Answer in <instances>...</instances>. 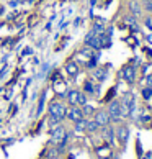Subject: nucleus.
<instances>
[{
  "instance_id": "nucleus-18",
  "label": "nucleus",
  "mask_w": 152,
  "mask_h": 159,
  "mask_svg": "<svg viewBox=\"0 0 152 159\" xmlns=\"http://www.w3.org/2000/svg\"><path fill=\"white\" fill-rule=\"evenodd\" d=\"M100 36V44H102V49H108V48H111V36H106L105 33L102 34H98Z\"/></svg>"
},
{
  "instance_id": "nucleus-13",
  "label": "nucleus",
  "mask_w": 152,
  "mask_h": 159,
  "mask_svg": "<svg viewBox=\"0 0 152 159\" xmlns=\"http://www.w3.org/2000/svg\"><path fill=\"white\" fill-rule=\"evenodd\" d=\"M102 131H103V138L106 139L110 144H113V143H115V138H116V133H115V126H113V125H108V126L102 128Z\"/></svg>"
},
{
  "instance_id": "nucleus-6",
  "label": "nucleus",
  "mask_w": 152,
  "mask_h": 159,
  "mask_svg": "<svg viewBox=\"0 0 152 159\" xmlns=\"http://www.w3.org/2000/svg\"><path fill=\"white\" fill-rule=\"evenodd\" d=\"M84 44L89 46V48L95 49V51H102V44H100V36L95 34L93 31H89L84 38Z\"/></svg>"
},
{
  "instance_id": "nucleus-7",
  "label": "nucleus",
  "mask_w": 152,
  "mask_h": 159,
  "mask_svg": "<svg viewBox=\"0 0 152 159\" xmlns=\"http://www.w3.org/2000/svg\"><path fill=\"white\" fill-rule=\"evenodd\" d=\"M108 69H110V64H106V66H100V67H95L92 69V79L98 82V84H102V82H105L108 79Z\"/></svg>"
},
{
  "instance_id": "nucleus-34",
  "label": "nucleus",
  "mask_w": 152,
  "mask_h": 159,
  "mask_svg": "<svg viewBox=\"0 0 152 159\" xmlns=\"http://www.w3.org/2000/svg\"><path fill=\"white\" fill-rule=\"evenodd\" d=\"M95 3H97V0H90V7H93Z\"/></svg>"
},
{
  "instance_id": "nucleus-22",
  "label": "nucleus",
  "mask_w": 152,
  "mask_h": 159,
  "mask_svg": "<svg viewBox=\"0 0 152 159\" xmlns=\"http://www.w3.org/2000/svg\"><path fill=\"white\" fill-rule=\"evenodd\" d=\"M124 21L128 23L129 26H132V30H139V26H137V23H136V16H132V15H128L126 18H124Z\"/></svg>"
},
{
  "instance_id": "nucleus-31",
  "label": "nucleus",
  "mask_w": 152,
  "mask_h": 159,
  "mask_svg": "<svg viewBox=\"0 0 152 159\" xmlns=\"http://www.w3.org/2000/svg\"><path fill=\"white\" fill-rule=\"evenodd\" d=\"M145 41H147V44H149V46H152V33L145 36Z\"/></svg>"
},
{
  "instance_id": "nucleus-30",
  "label": "nucleus",
  "mask_w": 152,
  "mask_h": 159,
  "mask_svg": "<svg viewBox=\"0 0 152 159\" xmlns=\"http://www.w3.org/2000/svg\"><path fill=\"white\" fill-rule=\"evenodd\" d=\"M79 25H82V18H80V16H77V18L74 20V26H79Z\"/></svg>"
},
{
  "instance_id": "nucleus-15",
  "label": "nucleus",
  "mask_w": 152,
  "mask_h": 159,
  "mask_svg": "<svg viewBox=\"0 0 152 159\" xmlns=\"http://www.w3.org/2000/svg\"><path fill=\"white\" fill-rule=\"evenodd\" d=\"M82 92L87 93V95H95V84H93V80L92 79H87L84 82V85H82Z\"/></svg>"
},
{
  "instance_id": "nucleus-12",
  "label": "nucleus",
  "mask_w": 152,
  "mask_h": 159,
  "mask_svg": "<svg viewBox=\"0 0 152 159\" xmlns=\"http://www.w3.org/2000/svg\"><path fill=\"white\" fill-rule=\"evenodd\" d=\"M79 93H80L79 89H69L67 90L66 100H67V103L71 105V107H75V105L79 107Z\"/></svg>"
},
{
  "instance_id": "nucleus-19",
  "label": "nucleus",
  "mask_w": 152,
  "mask_h": 159,
  "mask_svg": "<svg viewBox=\"0 0 152 159\" xmlns=\"http://www.w3.org/2000/svg\"><path fill=\"white\" fill-rule=\"evenodd\" d=\"M100 129V126L97 125V121L93 118H87V128H85V133H95Z\"/></svg>"
},
{
  "instance_id": "nucleus-26",
  "label": "nucleus",
  "mask_w": 152,
  "mask_h": 159,
  "mask_svg": "<svg viewBox=\"0 0 152 159\" xmlns=\"http://www.w3.org/2000/svg\"><path fill=\"white\" fill-rule=\"evenodd\" d=\"M87 102H89V95L87 93H84L80 90V93H79V107H82V105H85Z\"/></svg>"
},
{
  "instance_id": "nucleus-37",
  "label": "nucleus",
  "mask_w": 152,
  "mask_h": 159,
  "mask_svg": "<svg viewBox=\"0 0 152 159\" xmlns=\"http://www.w3.org/2000/svg\"><path fill=\"white\" fill-rule=\"evenodd\" d=\"M150 128H152V120H150Z\"/></svg>"
},
{
  "instance_id": "nucleus-16",
  "label": "nucleus",
  "mask_w": 152,
  "mask_h": 159,
  "mask_svg": "<svg viewBox=\"0 0 152 159\" xmlns=\"http://www.w3.org/2000/svg\"><path fill=\"white\" fill-rule=\"evenodd\" d=\"M85 128H87V118H82L79 121L74 123V133L79 134V133H85Z\"/></svg>"
},
{
  "instance_id": "nucleus-5",
  "label": "nucleus",
  "mask_w": 152,
  "mask_h": 159,
  "mask_svg": "<svg viewBox=\"0 0 152 159\" xmlns=\"http://www.w3.org/2000/svg\"><path fill=\"white\" fill-rule=\"evenodd\" d=\"M93 120L97 121V125L100 128H105V126L111 125V118H110L106 108H98L95 113H93Z\"/></svg>"
},
{
  "instance_id": "nucleus-14",
  "label": "nucleus",
  "mask_w": 152,
  "mask_h": 159,
  "mask_svg": "<svg viewBox=\"0 0 152 159\" xmlns=\"http://www.w3.org/2000/svg\"><path fill=\"white\" fill-rule=\"evenodd\" d=\"M64 70H66L67 75H71V77H75V75H79L80 69H79V64L74 62V61H69L66 62V66H64Z\"/></svg>"
},
{
  "instance_id": "nucleus-20",
  "label": "nucleus",
  "mask_w": 152,
  "mask_h": 159,
  "mask_svg": "<svg viewBox=\"0 0 152 159\" xmlns=\"http://www.w3.org/2000/svg\"><path fill=\"white\" fill-rule=\"evenodd\" d=\"M141 97L144 102H149V100L152 98V87L150 85H142L141 89Z\"/></svg>"
},
{
  "instance_id": "nucleus-3",
  "label": "nucleus",
  "mask_w": 152,
  "mask_h": 159,
  "mask_svg": "<svg viewBox=\"0 0 152 159\" xmlns=\"http://www.w3.org/2000/svg\"><path fill=\"white\" fill-rule=\"evenodd\" d=\"M106 111L110 115V118H111V125H115V123H119L121 121V103L118 98H113L111 102L106 103Z\"/></svg>"
},
{
  "instance_id": "nucleus-10",
  "label": "nucleus",
  "mask_w": 152,
  "mask_h": 159,
  "mask_svg": "<svg viewBox=\"0 0 152 159\" xmlns=\"http://www.w3.org/2000/svg\"><path fill=\"white\" fill-rule=\"evenodd\" d=\"M66 118H67L69 121L75 123V121H79V120H82V118H85V116H84V111H82V108L75 105V107H69V108H67Z\"/></svg>"
},
{
  "instance_id": "nucleus-8",
  "label": "nucleus",
  "mask_w": 152,
  "mask_h": 159,
  "mask_svg": "<svg viewBox=\"0 0 152 159\" xmlns=\"http://www.w3.org/2000/svg\"><path fill=\"white\" fill-rule=\"evenodd\" d=\"M105 28H106V20L103 18V16H93L92 18V30L95 34H102L105 31Z\"/></svg>"
},
{
  "instance_id": "nucleus-35",
  "label": "nucleus",
  "mask_w": 152,
  "mask_h": 159,
  "mask_svg": "<svg viewBox=\"0 0 152 159\" xmlns=\"http://www.w3.org/2000/svg\"><path fill=\"white\" fill-rule=\"evenodd\" d=\"M144 3H152V0H142V5Z\"/></svg>"
},
{
  "instance_id": "nucleus-27",
  "label": "nucleus",
  "mask_w": 152,
  "mask_h": 159,
  "mask_svg": "<svg viewBox=\"0 0 152 159\" xmlns=\"http://www.w3.org/2000/svg\"><path fill=\"white\" fill-rule=\"evenodd\" d=\"M142 7H144V10L147 11V13H150V15H152V3H144Z\"/></svg>"
},
{
  "instance_id": "nucleus-24",
  "label": "nucleus",
  "mask_w": 152,
  "mask_h": 159,
  "mask_svg": "<svg viewBox=\"0 0 152 159\" xmlns=\"http://www.w3.org/2000/svg\"><path fill=\"white\" fill-rule=\"evenodd\" d=\"M129 10H131V15L132 16H139V15H141V7H139V5H136V3H134V2H131L129 3Z\"/></svg>"
},
{
  "instance_id": "nucleus-23",
  "label": "nucleus",
  "mask_w": 152,
  "mask_h": 159,
  "mask_svg": "<svg viewBox=\"0 0 152 159\" xmlns=\"http://www.w3.org/2000/svg\"><path fill=\"white\" fill-rule=\"evenodd\" d=\"M44 102H46V92H41V95H39V103H38V116L41 115V111H43L44 108Z\"/></svg>"
},
{
  "instance_id": "nucleus-17",
  "label": "nucleus",
  "mask_w": 152,
  "mask_h": 159,
  "mask_svg": "<svg viewBox=\"0 0 152 159\" xmlns=\"http://www.w3.org/2000/svg\"><path fill=\"white\" fill-rule=\"evenodd\" d=\"M80 108H82V111H84V116H85V118H92V116H93V113L97 111V108L93 107V105H90L89 102H87L85 105H82Z\"/></svg>"
},
{
  "instance_id": "nucleus-33",
  "label": "nucleus",
  "mask_w": 152,
  "mask_h": 159,
  "mask_svg": "<svg viewBox=\"0 0 152 159\" xmlns=\"http://www.w3.org/2000/svg\"><path fill=\"white\" fill-rule=\"evenodd\" d=\"M144 51H145V52H149V56L152 57V49H150V48H144Z\"/></svg>"
},
{
  "instance_id": "nucleus-4",
  "label": "nucleus",
  "mask_w": 152,
  "mask_h": 159,
  "mask_svg": "<svg viewBox=\"0 0 152 159\" xmlns=\"http://www.w3.org/2000/svg\"><path fill=\"white\" fill-rule=\"evenodd\" d=\"M119 77H123L128 84H134L136 82V77H137V67L134 64H129V66L123 67L119 72H118Z\"/></svg>"
},
{
  "instance_id": "nucleus-28",
  "label": "nucleus",
  "mask_w": 152,
  "mask_h": 159,
  "mask_svg": "<svg viewBox=\"0 0 152 159\" xmlns=\"http://www.w3.org/2000/svg\"><path fill=\"white\" fill-rule=\"evenodd\" d=\"M145 85H150L152 87V74H149V75H145Z\"/></svg>"
},
{
  "instance_id": "nucleus-25",
  "label": "nucleus",
  "mask_w": 152,
  "mask_h": 159,
  "mask_svg": "<svg viewBox=\"0 0 152 159\" xmlns=\"http://www.w3.org/2000/svg\"><path fill=\"white\" fill-rule=\"evenodd\" d=\"M116 90H118V87H111V89L108 90V95L103 98V102L105 103H108V102H111V100L115 98V95H116Z\"/></svg>"
},
{
  "instance_id": "nucleus-21",
  "label": "nucleus",
  "mask_w": 152,
  "mask_h": 159,
  "mask_svg": "<svg viewBox=\"0 0 152 159\" xmlns=\"http://www.w3.org/2000/svg\"><path fill=\"white\" fill-rule=\"evenodd\" d=\"M79 52H80V54L84 56V57H87V59H90V57H93V56L97 54V51H95V49H92V48H89V46H85V44L80 48Z\"/></svg>"
},
{
  "instance_id": "nucleus-29",
  "label": "nucleus",
  "mask_w": 152,
  "mask_h": 159,
  "mask_svg": "<svg viewBox=\"0 0 152 159\" xmlns=\"http://www.w3.org/2000/svg\"><path fill=\"white\" fill-rule=\"evenodd\" d=\"M31 52H33V49L30 48V46H28V48H25V49H23V56H30Z\"/></svg>"
},
{
  "instance_id": "nucleus-32",
  "label": "nucleus",
  "mask_w": 152,
  "mask_h": 159,
  "mask_svg": "<svg viewBox=\"0 0 152 159\" xmlns=\"http://www.w3.org/2000/svg\"><path fill=\"white\" fill-rule=\"evenodd\" d=\"M49 159H61V156H59V154H51Z\"/></svg>"
},
{
  "instance_id": "nucleus-1",
  "label": "nucleus",
  "mask_w": 152,
  "mask_h": 159,
  "mask_svg": "<svg viewBox=\"0 0 152 159\" xmlns=\"http://www.w3.org/2000/svg\"><path fill=\"white\" fill-rule=\"evenodd\" d=\"M121 103V116L123 118H128L134 113V108H136V97H134L132 90L124 92V95L119 98Z\"/></svg>"
},
{
  "instance_id": "nucleus-9",
  "label": "nucleus",
  "mask_w": 152,
  "mask_h": 159,
  "mask_svg": "<svg viewBox=\"0 0 152 159\" xmlns=\"http://www.w3.org/2000/svg\"><path fill=\"white\" fill-rule=\"evenodd\" d=\"M115 133H116V138H118L119 143L123 146H126L128 139H129V126L128 125H119L118 128H115Z\"/></svg>"
},
{
  "instance_id": "nucleus-11",
  "label": "nucleus",
  "mask_w": 152,
  "mask_h": 159,
  "mask_svg": "<svg viewBox=\"0 0 152 159\" xmlns=\"http://www.w3.org/2000/svg\"><path fill=\"white\" fill-rule=\"evenodd\" d=\"M64 134H66V128H64L61 123L51 128V136H52V141H54V144L57 143V141H61V139H62Z\"/></svg>"
},
{
  "instance_id": "nucleus-36",
  "label": "nucleus",
  "mask_w": 152,
  "mask_h": 159,
  "mask_svg": "<svg viewBox=\"0 0 152 159\" xmlns=\"http://www.w3.org/2000/svg\"><path fill=\"white\" fill-rule=\"evenodd\" d=\"M105 159H113V157H105Z\"/></svg>"
},
{
  "instance_id": "nucleus-2",
  "label": "nucleus",
  "mask_w": 152,
  "mask_h": 159,
  "mask_svg": "<svg viewBox=\"0 0 152 159\" xmlns=\"http://www.w3.org/2000/svg\"><path fill=\"white\" fill-rule=\"evenodd\" d=\"M48 115L52 116V118H57L59 121L66 120V115H67V107L62 100L56 98V100H51L48 103Z\"/></svg>"
}]
</instances>
